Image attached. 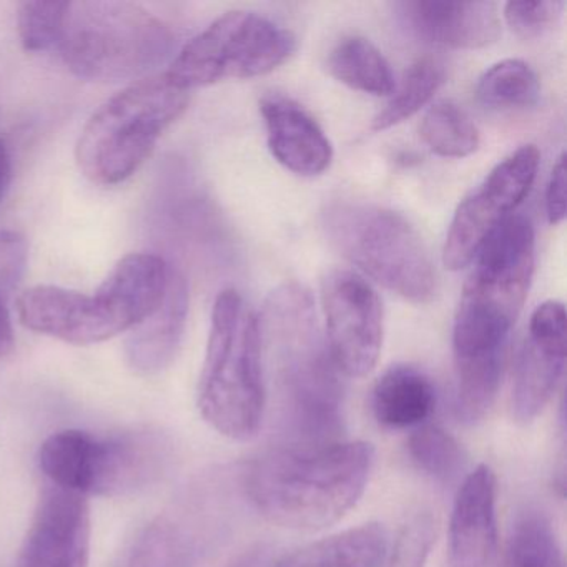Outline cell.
Returning <instances> with one entry per match:
<instances>
[{
  "instance_id": "cell-17",
  "label": "cell",
  "mask_w": 567,
  "mask_h": 567,
  "mask_svg": "<svg viewBox=\"0 0 567 567\" xmlns=\"http://www.w3.org/2000/svg\"><path fill=\"white\" fill-rule=\"evenodd\" d=\"M268 151L278 164L300 177H317L330 168L333 145L313 115L293 99L267 95L260 102Z\"/></svg>"
},
{
  "instance_id": "cell-25",
  "label": "cell",
  "mask_w": 567,
  "mask_h": 567,
  "mask_svg": "<svg viewBox=\"0 0 567 567\" xmlns=\"http://www.w3.org/2000/svg\"><path fill=\"white\" fill-rule=\"evenodd\" d=\"M424 144L444 158H464L480 147V132L470 115L453 102H437L421 122Z\"/></svg>"
},
{
  "instance_id": "cell-12",
  "label": "cell",
  "mask_w": 567,
  "mask_h": 567,
  "mask_svg": "<svg viewBox=\"0 0 567 567\" xmlns=\"http://www.w3.org/2000/svg\"><path fill=\"white\" fill-rule=\"evenodd\" d=\"M324 340L341 374L363 378L383 348V305L374 288L350 270L328 271L321 280Z\"/></svg>"
},
{
  "instance_id": "cell-26",
  "label": "cell",
  "mask_w": 567,
  "mask_h": 567,
  "mask_svg": "<svg viewBox=\"0 0 567 567\" xmlns=\"http://www.w3.org/2000/svg\"><path fill=\"white\" fill-rule=\"evenodd\" d=\"M408 453L421 471L443 484L454 483L466 470V453L456 437L434 424H423L413 431Z\"/></svg>"
},
{
  "instance_id": "cell-14",
  "label": "cell",
  "mask_w": 567,
  "mask_h": 567,
  "mask_svg": "<svg viewBox=\"0 0 567 567\" xmlns=\"http://www.w3.org/2000/svg\"><path fill=\"white\" fill-rule=\"evenodd\" d=\"M91 534L87 497L49 484L22 546L21 567H89Z\"/></svg>"
},
{
  "instance_id": "cell-4",
  "label": "cell",
  "mask_w": 567,
  "mask_h": 567,
  "mask_svg": "<svg viewBox=\"0 0 567 567\" xmlns=\"http://www.w3.org/2000/svg\"><path fill=\"white\" fill-rule=\"evenodd\" d=\"M171 275L172 268L157 255H127L94 295L51 285L24 291L18 300L19 318L29 330L65 343H101L154 313Z\"/></svg>"
},
{
  "instance_id": "cell-34",
  "label": "cell",
  "mask_w": 567,
  "mask_h": 567,
  "mask_svg": "<svg viewBox=\"0 0 567 567\" xmlns=\"http://www.w3.org/2000/svg\"><path fill=\"white\" fill-rule=\"evenodd\" d=\"M12 178V161L8 145L0 141V200L4 198Z\"/></svg>"
},
{
  "instance_id": "cell-24",
  "label": "cell",
  "mask_w": 567,
  "mask_h": 567,
  "mask_svg": "<svg viewBox=\"0 0 567 567\" xmlns=\"http://www.w3.org/2000/svg\"><path fill=\"white\" fill-rule=\"evenodd\" d=\"M446 72L443 64L434 59H421L414 62L403 74L400 84L394 85L393 94L386 107L373 118L374 132L388 131L403 124L421 111L434 97L444 84Z\"/></svg>"
},
{
  "instance_id": "cell-20",
  "label": "cell",
  "mask_w": 567,
  "mask_h": 567,
  "mask_svg": "<svg viewBox=\"0 0 567 567\" xmlns=\"http://www.w3.org/2000/svg\"><path fill=\"white\" fill-rule=\"evenodd\" d=\"M386 549V530L370 523L298 547L271 567H378Z\"/></svg>"
},
{
  "instance_id": "cell-13",
  "label": "cell",
  "mask_w": 567,
  "mask_h": 567,
  "mask_svg": "<svg viewBox=\"0 0 567 567\" xmlns=\"http://www.w3.org/2000/svg\"><path fill=\"white\" fill-rule=\"evenodd\" d=\"M566 337L564 305L556 300L540 303L530 315L514 368L513 416L517 423H533L556 393L566 367Z\"/></svg>"
},
{
  "instance_id": "cell-28",
  "label": "cell",
  "mask_w": 567,
  "mask_h": 567,
  "mask_svg": "<svg viewBox=\"0 0 567 567\" xmlns=\"http://www.w3.org/2000/svg\"><path fill=\"white\" fill-rule=\"evenodd\" d=\"M436 540V523L430 513H417L404 523L391 549L378 567H424Z\"/></svg>"
},
{
  "instance_id": "cell-32",
  "label": "cell",
  "mask_w": 567,
  "mask_h": 567,
  "mask_svg": "<svg viewBox=\"0 0 567 567\" xmlns=\"http://www.w3.org/2000/svg\"><path fill=\"white\" fill-rule=\"evenodd\" d=\"M546 215L550 225H560L566 218V155L560 154L550 172L546 188Z\"/></svg>"
},
{
  "instance_id": "cell-11",
  "label": "cell",
  "mask_w": 567,
  "mask_h": 567,
  "mask_svg": "<svg viewBox=\"0 0 567 567\" xmlns=\"http://www.w3.org/2000/svg\"><path fill=\"white\" fill-rule=\"evenodd\" d=\"M539 158L534 145L517 148L457 205L443 248L447 270L466 268L489 235L523 204L536 181Z\"/></svg>"
},
{
  "instance_id": "cell-33",
  "label": "cell",
  "mask_w": 567,
  "mask_h": 567,
  "mask_svg": "<svg viewBox=\"0 0 567 567\" xmlns=\"http://www.w3.org/2000/svg\"><path fill=\"white\" fill-rule=\"evenodd\" d=\"M12 350H14V330H12L8 298L0 295V358L8 357Z\"/></svg>"
},
{
  "instance_id": "cell-2",
  "label": "cell",
  "mask_w": 567,
  "mask_h": 567,
  "mask_svg": "<svg viewBox=\"0 0 567 567\" xmlns=\"http://www.w3.org/2000/svg\"><path fill=\"white\" fill-rule=\"evenodd\" d=\"M373 464V446L363 441L280 447L251 463L245 491L277 526L324 529L363 496Z\"/></svg>"
},
{
  "instance_id": "cell-18",
  "label": "cell",
  "mask_w": 567,
  "mask_h": 567,
  "mask_svg": "<svg viewBox=\"0 0 567 567\" xmlns=\"http://www.w3.org/2000/svg\"><path fill=\"white\" fill-rule=\"evenodd\" d=\"M188 315V287L184 275L172 268L161 307L128 331L125 357L132 370L157 374L171 367L184 338Z\"/></svg>"
},
{
  "instance_id": "cell-7",
  "label": "cell",
  "mask_w": 567,
  "mask_h": 567,
  "mask_svg": "<svg viewBox=\"0 0 567 567\" xmlns=\"http://www.w3.org/2000/svg\"><path fill=\"white\" fill-rule=\"evenodd\" d=\"M330 244L371 280L411 303L433 300L436 271L420 231L391 208L358 200L331 202L323 212Z\"/></svg>"
},
{
  "instance_id": "cell-31",
  "label": "cell",
  "mask_w": 567,
  "mask_h": 567,
  "mask_svg": "<svg viewBox=\"0 0 567 567\" xmlns=\"http://www.w3.org/2000/svg\"><path fill=\"white\" fill-rule=\"evenodd\" d=\"M28 265V247L24 238L14 231H0V295L12 293Z\"/></svg>"
},
{
  "instance_id": "cell-3",
  "label": "cell",
  "mask_w": 567,
  "mask_h": 567,
  "mask_svg": "<svg viewBox=\"0 0 567 567\" xmlns=\"http://www.w3.org/2000/svg\"><path fill=\"white\" fill-rule=\"evenodd\" d=\"M260 321L261 343L277 357L288 426L298 446L337 443L343 383L318 323L313 295L297 281L268 295Z\"/></svg>"
},
{
  "instance_id": "cell-15",
  "label": "cell",
  "mask_w": 567,
  "mask_h": 567,
  "mask_svg": "<svg viewBox=\"0 0 567 567\" xmlns=\"http://www.w3.org/2000/svg\"><path fill=\"white\" fill-rule=\"evenodd\" d=\"M398 19L414 38L451 49H481L501 35L496 2L408 0L394 4Z\"/></svg>"
},
{
  "instance_id": "cell-19",
  "label": "cell",
  "mask_w": 567,
  "mask_h": 567,
  "mask_svg": "<svg viewBox=\"0 0 567 567\" xmlns=\"http://www.w3.org/2000/svg\"><path fill=\"white\" fill-rule=\"evenodd\" d=\"M374 420L386 430H416L436 408V390L426 373L396 364L381 374L371 394Z\"/></svg>"
},
{
  "instance_id": "cell-8",
  "label": "cell",
  "mask_w": 567,
  "mask_h": 567,
  "mask_svg": "<svg viewBox=\"0 0 567 567\" xmlns=\"http://www.w3.org/2000/svg\"><path fill=\"white\" fill-rule=\"evenodd\" d=\"M190 94L165 75L142 79L109 99L89 118L75 157L82 174L99 185L127 181L151 157L164 132L187 111Z\"/></svg>"
},
{
  "instance_id": "cell-30",
  "label": "cell",
  "mask_w": 567,
  "mask_h": 567,
  "mask_svg": "<svg viewBox=\"0 0 567 567\" xmlns=\"http://www.w3.org/2000/svg\"><path fill=\"white\" fill-rule=\"evenodd\" d=\"M566 2L540 0V2H507L504 21L520 38L533 39L553 28L563 16Z\"/></svg>"
},
{
  "instance_id": "cell-5",
  "label": "cell",
  "mask_w": 567,
  "mask_h": 567,
  "mask_svg": "<svg viewBox=\"0 0 567 567\" xmlns=\"http://www.w3.org/2000/svg\"><path fill=\"white\" fill-rule=\"evenodd\" d=\"M198 410L230 440L257 436L264 421V343L260 321L238 291L224 290L212 311Z\"/></svg>"
},
{
  "instance_id": "cell-9",
  "label": "cell",
  "mask_w": 567,
  "mask_h": 567,
  "mask_svg": "<svg viewBox=\"0 0 567 567\" xmlns=\"http://www.w3.org/2000/svg\"><path fill=\"white\" fill-rule=\"evenodd\" d=\"M171 461V443L151 430L97 436L82 430L52 434L39 464L52 486L87 497L127 496L158 481Z\"/></svg>"
},
{
  "instance_id": "cell-23",
  "label": "cell",
  "mask_w": 567,
  "mask_h": 567,
  "mask_svg": "<svg viewBox=\"0 0 567 567\" xmlns=\"http://www.w3.org/2000/svg\"><path fill=\"white\" fill-rule=\"evenodd\" d=\"M501 567H566L553 523L539 511L517 517Z\"/></svg>"
},
{
  "instance_id": "cell-27",
  "label": "cell",
  "mask_w": 567,
  "mask_h": 567,
  "mask_svg": "<svg viewBox=\"0 0 567 567\" xmlns=\"http://www.w3.org/2000/svg\"><path fill=\"white\" fill-rule=\"evenodd\" d=\"M197 547L181 526L168 519L151 524L135 544L128 567H195Z\"/></svg>"
},
{
  "instance_id": "cell-22",
  "label": "cell",
  "mask_w": 567,
  "mask_h": 567,
  "mask_svg": "<svg viewBox=\"0 0 567 567\" xmlns=\"http://www.w3.org/2000/svg\"><path fill=\"white\" fill-rule=\"evenodd\" d=\"M539 94L536 72L519 59H506L491 65L476 85L477 102L497 112L533 107Z\"/></svg>"
},
{
  "instance_id": "cell-6",
  "label": "cell",
  "mask_w": 567,
  "mask_h": 567,
  "mask_svg": "<svg viewBox=\"0 0 567 567\" xmlns=\"http://www.w3.org/2000/svg\"><path fill=\"white\" fill-rule=\"evenodd\" d=\"M174 34L154 14L132 2H65L55 51L78 78L91 82L144 78L171 55Z\"/></svg>"
},
{
  "instance_id": "cell-16",
  "label": "cell",
  "mask_w": 567,
  "mask_h": 567,
  "mask_svg": "<svg viewBox=\"0 0 567 567\" xmlns=\"http://www.w3.org/2000/svg\"><path fill=\"white\" fill-rule=\"evenodd\" d=\"M497 480L487 464L457 487L450 520L453 567H489L497 553Z\"/></svg>"
},
{
  "instance_id": "cell-10",
  "label": "cell",
  "mask_w": 567,
  "mask_h": 567,
  "mask_svg": "<svg viewBox=\"0 0 567 567\" xmlns=\"http://www.w3.org/2000/svg\"><path fill=\"white\" fill-rule=\"evenodd\" d=\"M295 51L297 39L288 29L255 12L231 11L192 39L164 75L175 87L190 92L270 74Z\"/></svg>"
},
{
  "instance_id": "cell-21",
  "label": "cell",
  "mask_w": 567,
  "mask_h": 567,
  "mask_svg": "<svg viewBox=\"0 0 567 567\" xmlns=\"http://www.w3.org/2000/svg\"><path fill=\"white\" fill-rule=\"evenodd\" d=\"M328 71L347 87L377 97L393 94L396 85L390 62L361 35H350L334 45L328 55Z\"/></svg>"
},
{
  "instance_id": "cell-1",
  "label": "cell",
  "mask_w": 567,
  "mask_h": 567,
  "mask_svg": "<svg viewBox=\"0 0 567 567\" xmlns=\"http://www.w3.org/2000/svg\"><path fill=\"white\" fill-rule=\"evenodd\" d=\"M534 260L533 225L514 214L489 235L473 260L453 328L456 413L463 423H480L496 401L511 331L529 293Z\"/></svg>"
},
{
  "instance_id": "cell-35",
  "label": "cell",
  "mask_w": 567,
  "mask_h": 567,
  "mask_svg": "<svg viewBox=\"0 0 567 567\" xmlns=\"http://www.w3.org/2000/svg\"><path fill=\"white\" fill-rule=\"evenodd\" d=\"M265 563L264 547H254L241 554L240 557L234 560L228 567H260Z\"/></svg>"
},
{
  "instance_id": "cell-29",
  "label": "cell",
  "mask_w": 567,
  "mask_h": 567,
  "mask_svg": "<svg viewBox=\"0 0 567 567\" xmlns=\"http://www.w3.org/2000/svg\"><path fill=\"white\" fill-rule=\"evenodd\" d=\"M65 2H22L18 25L22 44L31 52H45L55 48Z\"/></svg>"
}]
</instances>
